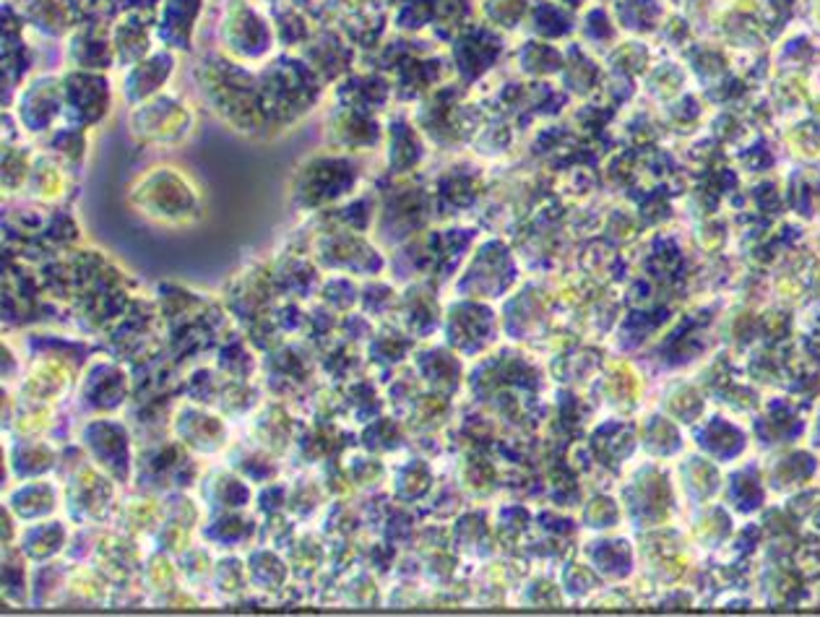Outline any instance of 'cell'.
Returning <instances> with one entry per match:
<instances>
[{"mask_svg": "<svg viewBox=\"0 0 820 617\" xmlns=\"http://www.w3.org/2000/svg\"><path fill=\"white\" fill-rule=\"evenodd\" d=\"M703 440L716 456H732L742 448V435L727 422H713L711 428L703 432Z\"/></svg>", "mask_w": 820, "mask_h": 617, "instance_id": "obj_1", "label": "cell"}, {"mask_svg": "<svg viewBox=\"0 0 820 617\" xmlns=\"http://www.w3.org/2000/svg\"><path fill=\"white\" fill-rule=\"evenodd\" d=\"M656 3L653 0H628L620 8V16L628 26H641V29H649L653 21H656Z\"/></svg>", "mask_w": 820, "mask_h": 617, "instance_id": "obj_2", "label": "cell"}, {"mask_svg": "<svg viewBox=\"0 0 820 617\" xmlns=\"http://www.w3.org/2000/svg\"><path fill=\"white\" fill-rule=\"evenodd\" d=\"M734 500L740 503V508H752L758 500H761V487L758 482L750 477H740L737 485H734Z\"/></svg>", "mask_w": 820, "mask_h": 617, "instance_id": "obj_3", "label": "cell"}, {"mask_svg": "<svg viewBox=\"0 0 820 617\" xmlns=\"http://www.w3.org/2000/svg\"><path fill=\"white\" fill-rule=\"evenodd\" d=\"M524 6H526V0H493V3H490V10H493L500 21L511 24V21H516L521 13H524Z\"/></svg>", "mask_w": 820, "mask_h": 617, "instance_id": "obj_4", "label": "cell"}, {"mask_svg": "<svg viewBox=\"0 0 820 617\" xmlns=\"http://www.w3.org/2000/svg\"><path fill=\"white\" fill-rule=\"evenodd\" d=\"M614 63L623 65L625 70H641L646 65V52L635 45H625L623 50L614 55Z\"/></svg>", "mask_w": 820, "mask_h": 617, "instance_id": "obj_5", "label": "cell"}, {"mask_svg": "<svg viewBox=\"0 0 820 617\" xmlns=\"http://www.w3.org/2000/svg\"><path fill=\"white\" fill-rule=\"evenodd\" d=\"M794 139L800 141L802 149H807L810 154H815V149L820 146V130L812 128V125H807V128H797V136Z\"/></svg>", "mask_w": 820, "mask_h": 617, "instance_id": "obj_6", "label": "cell"}, {"mask_svg": "<svg viewBox=\"0 0 820 617\" xmlns=\"http://www.w3.org/2000/svg\"><path fill=\"white\" fill-rule=\"evenodd\" d=\"M653 84H656V86H662L664 94H672V91L680 86V76H677L672 68H664V70H659V73L653 76Z\"/></svg>", "mask_w": 820, "mask_h": 617, "instance_id": "obj_7", "label": "cell"}, {"mask_svg": "<svg viewBox=\"0 0 820 617\" xmlns=\"http://www.w3.org/2000/svg\"><path fill=\"white\" fill-rule=\"evenodd\" d=\"M719 68H722V58L713 52H703L698 58V70H703V73H716Z\"/></svg>", "mask_w": 820, "mask_h": 617, "instance_id": "obj_8", "label": "cell"}, {"mask_svg": "<svg viewBox=\"0 0 820 617\" xmlns=\"http://www.w3.org/2000/svg\"><path fill=\"white\" fill-rule=\"evenodd\" d=\"M773 10H776V16H787L791 10V0H771Z\"/></svg>", "mask_w": 820, "mask_h": 617, "instance_id": "obj_9", "label": "cell"}, {"mask_svg": "<svg viewBox=\"0 0 820 617\" xmlns=\"http://www.w3.org/2000/svg\"><path fill=\"white\" fill-rule=\"evenodd\" d=\"M818 16H820V13H818Z\"/></svg>", "mask_w": 820, "mask_h": 617, "instance_id": "obj_10", "label": "cell"}]
</instances>
